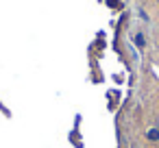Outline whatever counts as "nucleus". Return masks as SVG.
I'll list each match as a JSON object with an SVG mask.
<instances>
[{"label":"nucleus","instance_id":"obj_1","mask_svg":"<svg viewBox=\"0 0 159 148\" xmlns=\"http://www.w3.org/2000/svg\"><path fill=\"white\" fill-rule=\"evenodd\" d=\"M146 137H148L150 141H157V139H159V131H157V128H150V131L146 133Z\"/></svg>","mask_w":159,"mask_h":148},{"label":"nucleus","instance_id":"obj_2","mask_svg":"<svg viewBox=\"0 0 159 148\" xmlns=\"http://www.w3.org/2000/svg\"><path fill=\"white\" fill-rule=\"evenodd\" d=\"M109 5L111 7H118V0H109Z\"/></svg>","mask_w":159,"mask_h":148}]
</instances>
